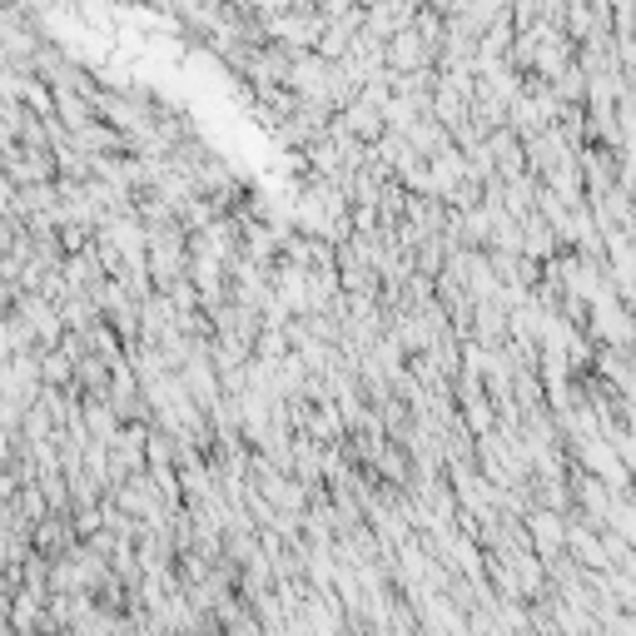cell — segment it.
I'll return each instance as SVG.
<instances>
[{
    "mask_svg": "<svg viewBox=\"0 0 636 636\" xmlns=\"http://www.w3.org/2000/svg\"><path fill=\"white\" fill-rule=\"evenodd\" d=\"M527 532H532L537 557L552 562V557H562V552H567V517L552 513V507H537L532 523H527Z\"/></svg>",
    "mask_w": 636,
    "mask_h": 636,
    "instance_id": "cell-1",
    "label": "cell"
}]
</instances>
